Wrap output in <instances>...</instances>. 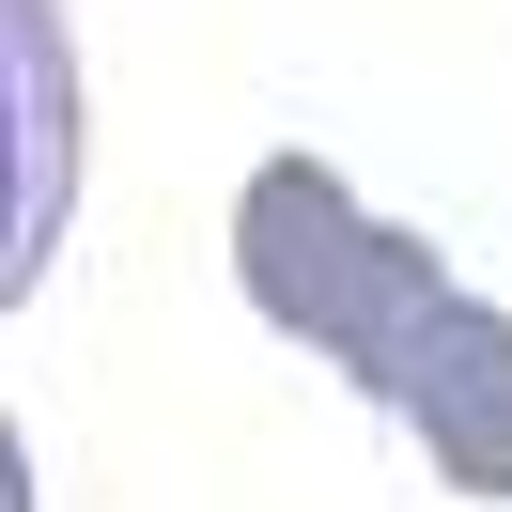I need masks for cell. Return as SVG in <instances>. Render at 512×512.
<instances>
[{"mask_svg": "<svg viewBox=\"0 0 512 512\" xmlns=\"http://www.w3.org/2000/svg\"><path fill=\"white\" fill-rule=\"evenodd\" d=\"M233 295H249L280 342H311L326 373L373 388L388 357H404V326L450 295V264L419 249V233H388L326 156H264L249 187H233Z\"/></svg>", "mask_w": 512, "mask_h": 512, "instance_id": "obj_1", "label": "cell"}, {"mask_svg": "<svg viewBox=\"0 0 512 512\" xmlns=\"http://www.w3.org/2000/svg\"><path fill=\"white\" fill-rule=\"evenodd\" d=\"M373 404L435 450L450 497H512V311H497V295L450 280L435 311L404 326V357L373 373Z\"/></svg>", "mask_w": 512, "mask_h": 512, "instance_id": "obj_2", "label": "cell"}, {"mask_svg": "<svg viewBox=\"0 0 512 512\" xmlns=\"http://www.w3.org/2000/svg\"><path fill=\"white\" fill-rule=\"evenodd\" d=\"M0 78H16V187H0V295H32L78 218V63L47 0H0Z\"/></svg>", "mask_w": 512, "mask_h": 512, "instance_id": "obj_3", "label": "cell"}]
</instances>
